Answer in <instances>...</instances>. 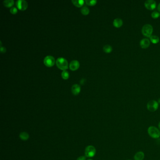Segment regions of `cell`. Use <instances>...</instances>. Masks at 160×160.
Returning <instances> with one entry per match:
<instances>
[{
  "label": "cell",
  "mask_w": 160,
  "mask_h": 160,
  "mask_svg": "<svg viewBox=\"0 0 160 160\" xmlns=\"http://www.w3.org/2000/svg\"><path fill=\"white\" fill-rule=\"evenodd\" d=\"M145 157V154L142 151L137 152L134 155V160H143Z\"/></svg>",
  "instance_id": "obj_12"
},
{
  "label": "cell",
  "mask_w": 160,
  "mask_h": 160,
  "mask_svg": "<svg viewBox=\"0 0 160 160\" xmlns=\"http://www.w3.org/2000/svg\"><path fill=\"white\" fill-rule=\"evenodd\" d=\"M81 12L82 14L84 15H87L89 14L90 10L88 8V7H86V6H84L82 7L81 9Z\"/></svg>",
  "instance_id": "obj_19"
},
{
  "label": "cell",
  "mask_w": 160,
  "mask_h": 160,
  "mask_svg": "<svg viewBox=\"0 0 160 160\" xmlns=\"http://www.w3.org/2000/svg\"><path fill=\"white\" fill-rule=\"evenodd\" d=\"M16 4L17 8L20 10H25L27 8V2L25 0H17Z\"/></svg>",
  "instance_id": "obj_7"
},
{
  "label": "cell",
  "mask_w": 160,
  "mask_h": 160,
  "mask_svg": "<svg viewBox=\"0 0 160 160\" xmlns=\"http://www.w3.org/2000/svg\"><path fill=\"white\" fill-rule=\"evenodd\" d=\"M10 13L12 14H15L17 13V8L15 7H11L10 9Z\"/></svg>",
  "instance_id": "obj_23"
},
{
  "label": "cell",
  "mask_w": 160,
  "mask_h": 160,
  "mask_svg": "<svg viewBox=\"0 0 160 160\" xmlns=\"http://www.w3.org/2000/svg\"><path fill=\"white\" fill-rule=\"evenodd\" d=\"M123 21L122 19L120 18H116L113 21V24L116 27H120L123 25Z\"/></svg>",
  "instance_id": "obj_13"
},
{
  "label": "cell",
  "mask_w": 160,
  "mask_h": 160,
  "mask_svg": "<svg viewBox=\"0 0 160 160\" xmlns=\"http://www.w3.org/2000/svg\"><path fill=\"white\" fill-rule=\"evenodd\" d=\"M55 59L52 55H47L44 58V63L48 67H52L55 65Z\"/></svg>",
  "instance_id": "obj_6"
},
{
  "label": "cell",
  "mask_w": 160,
  "mask_h": 160,
  "mask_svg": "<svg viewBox=\"0 0 160 160\" xmlns=\"http://www.w3.org/2000/svg\"><path fill=\"white\" fill-rule=\"evenodd\" d=\"M85 2L86 4L90 6L94 5L97 3L96 0H85Z\"/></svg>",
  "instance_id": "obj_21"
},
{
  "label": "cell",
  "mask_w": 160,
  "mask_h": 160,
  "mask_svg": "<svg viewBox=\"0 0 160 160\" xmlns=\"http://www.w3.org/2000/svg\"><path fill=\"white\" fill-rule=\"evenodd\" d=\"M147 132L149 135L153 139H158L160 137V131L156 127L150 126L148 128Z\"/></svg>",
  "instance_id": "obj_2"
},
{
  "label": "cell",
  "mask_w": 160,
  "mask_h": 160,
  "mask_svg": "<svg viewBox=\"0 0 160 160\" xmlns=\"http://www.w3.org/2000/svg\"><path fill=\"white\" fill-rule=\"evenodd\" d=\"M61 77L62 78L65 79H67L69 78V73L68 71H67L66 70L63 71L62 72H61Z\"/></svg>",
  "instance_id": "obj_20"
},
{
  "label": "cell",
  "mask_w": 160,
  "mask_h": 160,
  "mask_svg": "<svg viewBox=\"0 0 160 160\" xmlns=\"http://www.w3.org/2000/svg\"><path fill=\"white\" fill-rule=\"evenodd\" d=\"M150 44V40L147 38H144L140 41V45L143 48H148Z\"/></svg>",
  "instance_id": "obj_10"
},
{
  "label": "cell",
  "mask_w": 160,
  "mask_h": 160,
  "mask_svg": "<svg viewBox=\"0 0 160 160\" xmlns=\"http://www.w3.org/2000/svg\"><path fill=\"white\" fill-rule=\"evenodd\" d=\"M158 10L160 11V3L159 4V5H158Z\"/></svg>",
  "instance_id": "obj_26"
},
{
  "label": "cell",
  "mask_w": 160,
  "mask_h": 160,
  "mask_svg": "<svg viewBox=\"0 0 160 160\" xmlns=\"http://www.w3.org/2000/svg\"><path fill=\"white\" fill-rule=\"evenodd\" d=\"M0 50H1V53H5V52H6V48H5L4 47H2V46H1V49H0Z\"/></svg>",
  "instance_id": "obj_24"
},
{
  "label": "cell",
  "mask_w": 160,
  "mask_h": 160,
  "mask_svg": "<svg viewBox=\"0 0 160 160\" xmlns=\"http://www.w3.org/2000/svg\"><path fill=\"white\" fill-rule=\"evenodd\" d=\"M159 107L158 102L155 100H151L147 104V109L150 112H154L158 109Z\"/></svg>",
  "instance_id": "obj_4"
},
{
  "label": "cell",
  "mask_w": 160,
  "mask_h": 160,
  "mask_svg": "<svg viewBox=\"0 0 160 160\" xmlns=\"http://www.w3.org/2000/svg\"></svg>",
  "instance_id": "obj_30"
},
{
  "label": "cell",
  "mask_w": 160,
  "mask_h": 160,
  "mask_svg": "<svg viewBox=\"0 0 160 160\" xmlns=\"http://www.w3.org/2000/svg\"><path fill=\"white\" fill-rule=\"evenodd\" d=\"M19 137L21 139L24 141H26L29 138V135L28 133L26 132H22L19 134Z\"/></svg>",
  "instance_id": "obj_15"
},
{
  "label": "cell",
  "mask_w": 160,
  "mask_h": 160,
  "mask_svg": "<svg viewBox=\"0 0 160 160\" xmlns=\"http://www.w3.org/2000/svg\"><path fill=\"white\" fill-rule=\"evenodd\" d=\"M150 41L153 43H157L160 40V39L157 35H151L150 37Z\"/></svg>",
  "instance_id": "obj_18"
},
{
  "label": "cell",
  "mask_w": 160,
  "mask_h": 160,
  "mask_svg": "<svg viewBox=\"0 0 160 160\" xmlns=\"http://www.w3.org/2000/svg\"><path fill=\"white\" fill-rule=\"evenodd\" d=\"M153 31V27L150 24H145L142 28V33L146 37H150Z\"/></svg>",
  "instance_id": "obj_3"
},
{
  "label": "cell",
  "mask_w": 160,
  "mask_h": 160,
  "mask_svg": "<svg viewBox=\"0 0 160 160\" xmlns=\"http://www.w3.org/2000/svg\"><path fill=\"white\" fill-rule=\"evenodd\" d=\"M96 153L95 148L92 146H89L86 147L85 150V156L88 157H92Z\"/></svg>",
  "instance_id": "obj_5"
},
{
  "label": "cell",
  "mask_w": 160,
  "mask_h": 160,
  "mask_svg": "<svg viewBox=\"0 0 160 160\" xmlns=\"http://www.w3.org/2000/svg\"><path fill=\"white\" fill-rule=\"evenodd\" d=\"M91 160V159H89V160Z\"/></svg>",
  "instance_id": "obj_29"
},
{
  "label": "cell",
  "mask_w": 160,
  "mask_h": 160,
  "mask_svg": "<svg viewBox=\"0 0 160 160\" xmlns=\"http://www.w3.org/2000/svg\"><path fill=\"white\" fill-rule=\"evenodd\" d=\"M158 127H159V129L160 130V122L159 123V124H158Z\"/></svg>",
  "instance_id": "obj_27"
},
{
  "label": "cell",
  "mask_w": 160,
  "mask_h": 160,
  "mask_svg": "<svg viewBox=\"0 0 160 160\" xmlns=\"http://www.w3.org/2000/svg\"><path fill=\"white\" fill-rule=\"evenodd\" d=\"M158 102H159V103H160V98L159 99V100H158Z\"/></svg>",
  "instance_id": "obj_28"
},
{
  "label": "cell",
  "mask_w": 160,
  "mask_h": 160,
  "mask_svg": "<svg viewBox=\"0 0 160 160\" xmlns=\"http://www.w3.org/2000/svg\"><path fill=\"white\" fill-rule=\"evenodd\" d=\"M160 16V13L156 11H153L151 14V16L152 17H153V18H156L157 17H159Z\"/></svg>",
  "instance_id": "obj_22"
},
{
  "label": "cell",
  "mask_w": 160,
  "mask_h": 160,
  "mask_svg": "<svg viewBox=\"0 0 160 160\" xmlns=\"http://www.w3.org/2000/svg\"><path fill=\"white\" fill-rule=\"evenodd\" d=\"M80 63L79 62L78 60H73L72 61H71L69 67L70 69L72 71H75L77 70L79 67Z\"/></svg>",
  "instance_id": "obj_9"
},
{
  "label": "cell",
  "mask_w": 160,
  "mask_h": 160,
  "mask_svg": "<svg viewBox=\"0 0 160 160\" xmlns=\"http://www.w3.org/2000/svg\"><path fill=\"white\" fill-rule=\"evenodd\" d=\"M85 157L84 156H80L79 157H78V158L77 159V160H85Z\"/></svg>",
  "instance_id": "obj_25"
},
{
  "label": "cell",
  "mask_w": 160,
  "mask_h": 160,
  "mask_svg": "<svg viewBox=\"0 0 160 160\" xmlns=\"http://www.w3.org/2000/svg\"><path fill=\"white\" fill-rule=\"evenodd\" d=\"M103 51L107 53H109L112 51V47L110 45H105L103 46Z\"/></svg>",
  "instance_id": "obj_17"
},
{
  "label": "cell",
  "mask_w": 160,
  "mask_h": 160,
  "mask_svg": "<svg viewBox=\"0 0 160 160\" xmlns=\"http://www.w3.org/2000/svg\"><path fill=\"white\" fill-rule=\"evenodd\" d=\"M144 4L145 7L150 10L154 9L156 6V2L154 0H146Z\"/></svg>",
  "instance_id": "obj_8"
},
{
  "label": "cell",
  "mask_w": 160,
  "mask_h": 160,
  "mask_svg": "<svg viewBox=\"0 0 160 160\" xmlns=\"http://www.w3.org/2000/svg\"><path fill=\"white\" fill-rule=\"evenodd\" d=\"M72 2L74 5L78 7H81L84 4V0H72Z\"/></svg>",
  "instance_id": "obj_14"
},
{
  "label": "cell",
  "mask_w": 160,
  "mask_h": 160,
  "mask_svg": "<svg viewBox=\"0 0 160 160\" xmlns=\"http://www.w3.org/2000/svg\"><path fill=\"white\" fill-rule=\"evenodd\" d=\"M56 64L58 68L63 71L66 70L68 68V62L63 57H59L56 61Z\"/></svg>",
  "instance_id": "obj_1"
},
{
  "label": "cell",
  "mask_w": 160,
  "mask_h": 160,
  "mask_svg": "<svg viewBox=\"0 0 160 160\" xmlns=\"http://www.w3.org/2000/svg\"><path fill=\"white\" fill-rule=\"evenodd\" d=\"M3 4L6 7H10L14 5V1L13 0H5L3 2Z\"/></svg>",
  "instance_id": "obj_16"
},
{
  "label": "cell",
  "mask_w": 160,
  "mask_h": 160,
  "mask_svg": "<svg viewBox=\"0 0 160 160\" xmlns=\"http://www.w3.org/2000/svg\"><path fill=\"white\" fill-rule=\"evenodd\" d=\"M81 88L78 84H74L72 86V92L74 95H78L80 92Z\"/></svg>",
  "instance_id": "obj_11"
}]
</instances>
